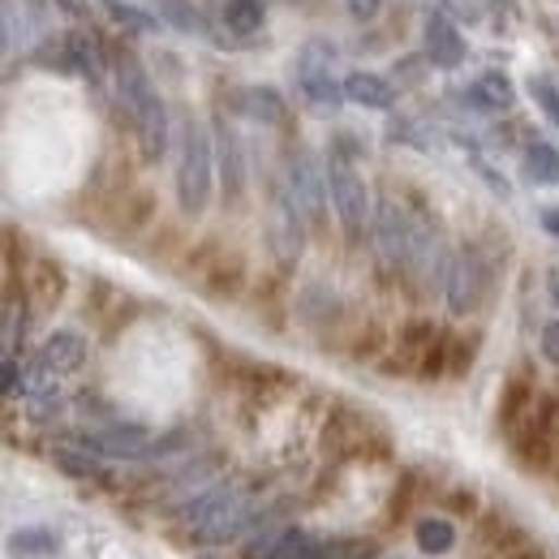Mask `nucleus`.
<instances>
[{
  "label": "nucleus",
  "mask_w": 559,
  "mask_h": 559,
  "mask_svg": "<svg viewBox=\"0 0 559 559\" xmlns=\"http://www.w3.org/2000/svg\"><path fill=\"white\" fill-rule=\"evenodd\" d=\"M177 203L181 215H203L211 203V177H215V146H211L207 126H199L194 117L181 126L177 142Z\"/></svg>",
  "instance_id": "f257e3e1"
},
{
  "label": "nucleus",
  "mask_w": 559,
  "mask_h": 559,
  "mask_svg": "<svg viewBox=\"0 0 559 559\" xmlns=\"http://www.w3.org/2000/svg\"><path fill=\"white\" fill-rule=\"evenodd\" d=\"M328 190H332V207H336L345 241L361 246L366 241V228H374V211H370L366 181L353 173V159H345L341 151L328 155Z\"/></svg>",
  "instance_id": "f03ea898"
},
{
  "label": "nucleus",
  "mask_w": 559,
  "mask_h": 559,
  "mask_svg": "<svg viewBox=\"0 0 559 559\" xmlns=\"http://www.w3.org/2000/svg\"><path fill=\"white\" fill-rule=\"evenodd\" d=\"M370 233H374V246H379L383 263L392 272H405L409 276V263H414V215L401 207L396 199H379Z\"/></svg>",
  "instance_id": "7ed1b4c3"
},
{
  "label": "nucleus",
  "mask_w": 559,
  "mask_h": 559,
  "mask_svg": "<svg viewBox=\"0 0 559 559\" xmlns=\"http://www.w3.org/2000/svg\"><path fill=\"white\" fill-rule=\"evenodd\" d=\"M267 237H272V254L280 259V267L288 272L306 250V215L297 207L288 181L272 186V228H267Z\"/></svg>",
  "instance_id": "20e7f679"
},
{
  "label": "nucleus",
  "mask_w": 559,
  "mask_h": 559,
  "mask_svg": "<svg viewBox=\"0 0 559 559\" xmlns=\"http://www.w3.org/2000/svg\"><path fill=\"white\" fill-rule=\"evenodd\" d=\"M487 263L483 254L469 246V250H456L452 254V267H448V284H443V297H448V310L456 319H469L483 297H487Z\"/></svg>",
  "instance_id": "39448f33"
},
{
  "label": "nucleus",
  "mask_w": 559,
  "mask_h": 559,
  "mask_svg": "<svg viewBox=\"0 0 559 559\" xmlns=\"http://www.w3.org/2000/svg\"><path fill=\"white\" fill-rule=\"evenodd\" d=\"M288 190H293V199H297V207H301L310 228H323L328 224V199H332L328 173H319V164L306 151H297L288 159Z\"/></svg>",
  "instance_id": "423d86ee"
},
{
  "label": "nucleus",
  "mask_w": 559,
  "mask_h": 559,
  "mask_svg": "<svg viewBox=\"0 0 559 559\" xmlns=\"http://www.w3.org/2000/svg\"><path fill=\"white\" fill-rule=\"evenodd\" d=\"M439 323L435 319H409V323H401V336H396V345L388 353V361H383V374H405V379H418L421 361H426V353L430 345L439 341Z\"/></svg>",
  "instance_id": "0eeeda50"
},
{
  "label": "nucleus",
  "mask_w": 559,
  "mask_h": 559,
  "mask_svg": "<svg viewBox=\"0 0 559 559\" xmlns=\"http://www.w3.org/2000/svg\"><path fill=\"white\" fill-rule=\"evenodd\" d=\"M421 44H426V61H430L435 70H461V66H465V35H461V26H456L443 9L426 17Z\"/></svg>",
  "instance_id": "6e6552de"
},
{
  "label": "nucleus",
  "mask_w": 559,
  "mask_h": 559,
  "mask_svg": "<svg viewBox=\"0 0 559 559\" xmlns=\"http://www.w3.org/2000/svg\"><path fill=\"white\" fill-rule=\"evenodd\" d=\"M538 392H543V388L534 383V374H530V370H512V374L503 379L499 409H495V421H499V430H503V435H512L521 421L530 418V409H534Z\"/></svg>",
  "instance_id": "1a4fd4ad"
},
{
  "label": "nucleus",
  "mask_w": 559,
  "mask_h": 559,
  "mask_svg": "<svg viewBox=\"0 0 559 559\" xmlns=\"http://www.w3.org/2000/svg\"><path fill=\"white\" fill-rule=\"evenodd\" d=\"M112 73H117V95H121V104H126V112H130V117H139L146 104H155V99H159V91H155L151 73L142 70V61L130 52V48H121V52H117Z\"/></svg>",
  "instance_id": "9d476101"
},
{
  "label": "nucleus",
  "mask_w": 559,
  "mask_h": 559,
  "mask_svg": "<svg viewBox=\"0 0 559 559\" xmlns=\"http://www.w3.org/2000/svg\"><path fill=\"white\" fill-rule=\"evenodd\" d=\"M215 164H219V177H224V194L237 203L246 194V151H241L237 130L224 117L215 126Z\"/></svg>",
  "instance_id": "9b49d317"
},
{
  "label": "nucleus",
  "mask_w": 559,
  "mask_h": 559,
  "mask_svg": "<svg viewBox=\"0 0 559 559\" xmlns=\"http://www.w3.org/2000/svg\"><path fill=\"white\" fill-rule=\"evenodd\" d=\"M26 301H31V310L35 314H48V310H57L61 306V297H66V272H61V263H52V259H35L31 267H26Z\"/></svg>",
  "instance_id": "f8f14e48"
},
{
  "label": "nucleus",
  "mask_w": 559,
  "mask_h": 559,
  "mask_svg": "<svg viewBox=\"0 0 559 559\" xmlns=\"http://www.w3.org/2000/svg\"><path fill=\"white\" fill-rule=\"evenodd\" d=\"M199 288L207 293L211 301H237L241 293H246V259L237 254V250H224L215 263H211V272L199 280Z\"/></svg>",
  "instance_id": "ddd939ff"
},
{
  "label": "nucleus",
  "mask_w": 559,
  "mask_h": 559,
  "mask_svg": "<svg viewBox=\"0 0 559 559\" xmlns=\"http://www.w3.org/2000/svg\"><path fill=\"white\" fill-rule=\"evenodd\" d=\"M345 99L357 108H374V112H388L396 104V86L383 78V73L370 70H353L345 73Z\"/></svg>",
  "instance_id": "4468645a"
},
{
  "label": "nucleus",
  "mask_w": 559,
  "mask_h": 559,
  "mask_svg": "<svg viewBox=\"0 0 559 559\" xmlns=\"http://www.w3.org/2000/svg\"><path fill=\"white\" fill-rule=\"evenodd\" d=\"M134 134H139V151L146 164H159L168 155V108H164V99L146 104L134 117Z\"/></svg>",
  "instance_id": "2eb2a0df"
},
{
  "label": "nucleus",
  "mask_w": 559,
  "mask_h": 559,
  "mask_svg": "<svg viewBox=\"0 0 559 559\" xmlns=\"http://www.w3.org/2000/svg\"><path fill=\"white\" fill-rule=\"evenodd\" d=\"M233 112H241V117H250L259 126H284V117H288L284 95H280L276 86H246V91H237L233 95Z\"/></svg>",
  "instance_id": "dca6fc26"
},
{
  "label": "nucleus",
  "mask_w": 559,
  "mask_h": 559,
  "mask_svg": "<svg viewBox=\"0 0 559 559\" xmlns=\"http://www.w3.org/2000/svg\"><path fill=\"white\" fill-rule=\"evenodd\" d=\"M461 99L469 108H478V112H508L512 99H516V91H512V78L503 70H487L469 91H461Z\"/></svg>",
  "instance_id": "f3484780"
},
{
  "label": "nucleus",
  "mask_w": 559,
  "mask_h": 559,
  "mask_svg": "<svg viewBox=\"0 0 559 559\" xmlns=\"http://www.w3.org/2000/svg\"><path fill=\"white\" fill-rule=\"evenodd\" d=\"M39 357H44L57 374H78L82 361H86V341H82L78 332H52V336L44 341Z\"/></svg>",
  "instance_id": "a211bd4d"
},
{
  "label": "nucleus",
  "mask_w": 559,
  "mask_h": 559,
  "mask_svg": "<svg viewBox=\"0 0 559 559\" xmlns=\"http://www.w3.org/2000/svg\"><path fill=\"white\" fill-rule=\"evenodd\" d=\"M155 215H159V199L151 190H130L121 199V207H117V228L126 237H139V233H146L155 224Z\"/></svg>",
  "instance_id": "6ab92c4d"
},
{
  "label": "nucleus",
  "mask_w": 559,
  "mask_h": 559,
  "mask_svg": "<svg viewBox=\"0 0 559 559\" xmlns=\"http://www.w3.org/2000/svg\"><path fill=\"white\" fill-rule=\"evenodd\" d=\"M426 495V478H421L418 469H405L401 474V483L392 490V499H388V530H396V525H405L409 516H414V508H418V499Z\"/></svg>",
  "instance_id": "aec40b11"
},
{
  "label": "nucleus",
  "mask_w": 559,
  "mask_h": 559,
  "mask_svg": "<svg viewBox=\"0 0 559 559\" xmlns=\"http://www.w3.org/2000/svg\"><path fill=\"white\" fill-rule=\"evenodd\" d=\"M297 82H301V91H306V99L314 108L336 112L345 104V82H336L332 70H297Z\"/></svg>",
  "instance_id": "412c9836"
},
{
  "label": "nucleus",
  "mask_w": 559,
  "mask_h": 559,
  "mask_svg": "<svg viewBox=\"0 0 559 559\" xmlns=\"http://www.w3.org/2000/svg\"><path fill=\"white\" fill-rule=\"evenodd\" d=\"M66 44H70L73 73H82V78H91V82H104V48H99V39L86 35V31H70Z\"/></svg>",
  "instance_id": "4be33fe9"
},
{
  "label": "nucleus",
  "mask_w": 559,
  "mask_h": 559,
  "mask_svg": "<svg viewBox=\"0 0 559 559\" xmlns=\"http://www.w3.org/2000/svg\"><path fill=\"white\" fill-rule=\"evenodd\" d=\"M224 26H228V35H237V39H250V35H259L263 31V22H267V9H263V0H224Z\"/></svg>",
  "instance_id": "5701e85b"
},
{
  "label": "nucleus",
  "mask_w": 559,
  "mask_h": 559,
  "mask_svg": "<svg viewBox=\"0 0 559 559\" xmlns=\"http://www.w3.org/2000/svg\"><path fill=\"white\" fill-rule=\"evenodd\" d=\"M52 461H57V469H61L66 478H73V483H95V478L104 474L99 456L86 452V448H78V443H61V448L52 452Z\"/></svg>",
  "instance_id": "b1692460"
},
{
  "label": "nucleus",
  "mask_w": 559,
  "mask_h": 559,
  "mask_svg": "<svg viewBox=\"0 0 559 559\" xmlns=\"http://www.w3.org/2000/svg\"><path fill=\"white\" fill-rule=\"evenodd\" d=\"M414 538L426 556H448L456 547V525L448 516H421L414 525Z\"/></svg>",
  "instance_id": "393cba45"
},
{
  "label": "nucleus",
  "mask_w": 559,
  "mask_h": 559,
  "mask_svg": "<svg viewBox=\"0 0 559 559\" xmlns=\"http://www.w3.org/2000/svg\"><path fill=\"white\" fill-rule=\"evenodd\" d=\"M525 177H530L534 186H556L559 151L551 142H530V146H525Z\"/></svg>",
  "instance_id": "a878e982"
},
{
  "label": "nucleus",
  "mask_w": 559,
  "mask_h": 559,
  "mask_svg": "<svg viewBox=\"0 0 559 559\" xmlns=\"http://www.w3.org/2000/svg\"><path fill=\"white\" fill-rule=\"evenodd\" d=\"M99 9H104L117 26H126V31H134V35H155V31H159V17L139 9V4H130V0H99Z\"/></svg>",
  "instance_id": "bb28decb"
},
{
  "label": "nucleus",
  "mask_w": 559,
  "mask_h": 559,
  "mask_svg": "<svg viewBox=\"0 0 559 559\" xmlns=\"http://www.w3.org/2000/svg\"><path fill=\"white\" fill-rule=\"evenodd\" d=\"M319 547H323V543H319L310 530H301V525H284L272 559H314L319 556Z\"/></svg>",
  "instance_id": "cd10ccee"
},
{
  "label": "nucleus",
  "mask_w": 559,
  "mask_h": 559,
  "mask_svg": "<svg viewBox=\"0 0 559 559\" xmlns=\"http://www.w3.org/2000/svg\"><path fill=\"white\" fill-rule=\"evenodd\" d=\"M9 547H13L17 556H57V551H61V538H57L52 530H17V534L9 538Z\"/></svg>",
  "instance_id": "c85d7f7f"
},
{
  "label": "nucleus",
  "mask_w": 559,
  "mask_h": 559,
  "mask_svg": "<svg viewBox=\"0 0 559 559\" xmlns=\"http://www.w3.org/2000/svg\"><path fill=\"white\" fill-rule=\"evenodd\" d=\"M301 314H306V319H319V323H332V319L341 314V306H336V297H332L323 284H306V293H301Z\"/></svg>",
  "instance_id": "c756f323"
},
{
  "label": "nucleus",
  "mask_w": 559,
  "mask_h": 559,
  "mask_svg": "<svg viewBox=\"0 0 559 559\" xmlns=\"http://www.w3.org/2000/svg\"><path fill=\"white\" fill-rule=\"evenodd\" d=\"M478 357V332H452V353H448V379H461Z\"/></svg>",
  "instance_id": "7c9ffc66"
},
{
  "label": "nucleus",
  "mask_w": 559,
  "mask_h": 559,
  "mask_svg": "<svg viewBox=\"0 0 559 559\" xmlns=\"http://www.w3.org/2000/svg\"><path fill=\"white\" fill-rule=\"evenodd\" d=\"M530 99L538 104V112H543L551 126H559V86L547 73H534V78H530Z\"/></svg>",
  "instance_id": "2f4dec72"
},
{
  "label": "nucleus",
  "mask_w": 559,
  "mask_h": 559,
  "mask_svg": "<svg viewBox=\"0 0 559 559\" xmlns=\"http://www.w3.org/2000/svg\"><path fill=\"white\" fill-rule=\"evenodd\" d=\"M448 353H452V332H439V341L430 345V353H426V361H421V370H418L421 383L448 379Z\"/></svg>",
  "instance_id": "473e14b6"
},
{
  "label": "nucleus",
  "mask_w": 559,
  "mask_h": 559,
  "mask_svg": "<svg viewBox=\"0 0 559 559\" xmlns=\"http://www.w3.org/2000/svg\"><path fill=\"white\" fill-rule=\"evenodd\" d=\"M35 66H44V70L73 73V66H70V44H66V35H57V39H44V44H39V52H35Z\"/></svg>",
  "instance_id": "72a5a7b5"
},
{
  "label": "nucleus",
  "mask_w": 559,
  "mask_h": 559,
  "mask_svg": "<svg viewBox=\"0 0 559 559\" xmlns=\"http://www.w3.org/2000/svg\"><path fill=\"white\" fill-rule=\"evenodd\" d=\"M0 9H4V13H0V22H4V52H17L22 39H26V17H22L17 0H4Z\"/></svg>",
  "instance_id": "f704fd0d"
},
{
  "label": "nucleus",
  "mask_w": 559,
  "mask_h": 559,
  "mask_svg": "<svg viewBox=\"0 0 559 559\" xmlns=\"http://www.w3.org/2000/svg\"><path fill=\"white\" fill-rule=\"evenodd\" d=\"M26 414H31V421H57L61 414H66V396H61V392H48V396H31Z\"/></svg>",
  "instance_id": "c9c22d12"
},
{
  "label": "nucleus",
  "mask_w": 559,
  "mask_h": 559,
  "mask_svg": "<svg viewBox=\"0 0 559 559\" xmlns=\"http://www.w3.org/2000/svg\"><path fill=\"white\" fill-rule=\"evenodd\" d=\"M379 349H383V332H379L374 323H370V328H361V332H357V341L349 345L353 361H374Z\"/></svg>",
  "instance_id": "e433bc0d"
},
{
  "label": "nucleus",
  "mask_w": 559,
  "mask_h": 559,
  "mask_svg": "<svg viewBox=\"0 0 559 559\" xmlns=\"http://www.w3.org/2000/svg\"><path fill=\"white\" fill-rule=\"evenodd\" d=\"M443 508H448L452 516H478V490L452 487L448 495H443Z\"/></svg>",
  "instance_id": "4c0bfd02"
},
{
  "label": "nucleus",
  "mask_w": 559,
  "mask_h": 559,
  "mask_svg": "<svg viewBox=\"0 0 559 559\" xmlns=\"http://www.w3.org/2000/svg\"><path fill=\"white\" fill-rule=\"evenodd\" d=\"M443 13H448V17H456V22L478 26V22L487 17V0H448V4H443Z\"/></svg>",
  "instance_id": "58836bf2"
},
{
  "label": "nucleus",
  "mask_w": 559,
  "mask_h": 559,
  "mask_svg": "<svg viewBox=\"0 0 559 559\" xmlns=\"http://www.w3.org/2000/svg\"><path fill=\"white\" fill-rule=\"evenodd\" d=\"M345 4H349V13L357 22H374L383 13V0H345Z\"/></svg>",
  "instance_id": "ea45409f"
},
{
  "label": "nucleus",
  "mask_w": 559,
  "mask_h": 559,
  "mask_svg": "<svg viewBox=\"0 0 559 559\" xmlns=\"http://www.w3.org/2000/svg\"><path fill=\"white\" fill-rule=\"evenodd\" d=\"M543 357L559 366V319H551V323L543 328Z\"/></svg>",
  "instance_id": "a19ab883"
},
{
  "label": "nucleus",
  "mask_w": 559,
  "mask_h": 559,
  "mask_svg": "<svg viewBox=\"0 0 559 559\" xmlns=\"http://www.w3.org/2000/svg\"><path fill=\"white\" fill-rule=\"evenodd\" d=\"M52 4L66 9L70 17H86V13H91V0H52Z\"/></svg>",
  "instance_id": "79ce46f5"
},
{
  "label": "nucleus",
  "mask_w": 559,
  "mask_h": 559,
  "mask_svg": "<svg viewBox=\"0 0 559 559\" xmlns=\"http://www.w3.org/2000/svg\"><path fill=\"white\" fill-rule=\"evenodd\" d=\"M538 224H543L551 237H559V207H543V211H538Z\"/></svg>",
  "instance_id": "37998d69"
},
{
  "label": "nucleus",
  "mask_w": 559,
  "mask_h": 559,
  "mask_svg": "<svg viewBox=\"0 0 559 559\" xmlns=\"http://www.w3.org/2000/svg\"><path fill=\"white\" fill-rule=\"evenodd\" d=\"M547 293H551V301L559 306V267H551V272H547Z\"/></svg>",
  "instance_id": "c03bdc74"
},
{
  "label": "nucleus",
  "mask_w": 559,
  "mask_h": 559,
  "mask_svg": "<svg viewBox=\"0 0 559 559\" xmlns=\"http://www.w3.org/2000/svg\"><path fill=\"white\" fill-rule=\"evenodd\" d=\"M512 559H547V556H543L538 547H530V551H521V556H512Z\"/></svg>",
  "instance_id": "a18cd8bd"
},
{
  "label": "nucleus",
  "mask_w": 559,
  "mask_h": 559,
  "mask_svg": "<svg viewBox=\"0 0 559 559\" xmlns=\"http://www.w3.org/2000/svg\"><path fill=\"white\" fill-rule=\"evenodd\" d=\"M199 559H211V556H199Z\"/></svg>",
  "instance_id": "49530a36"
}]
</instances>
